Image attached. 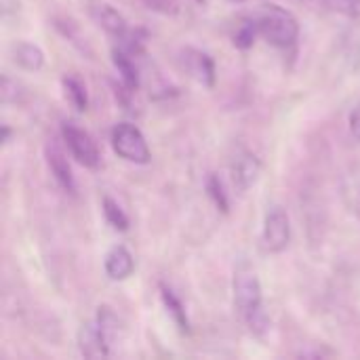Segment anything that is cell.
Instances as JSON below:
<instances>
[{
	"label": "cell",
	"instance_id": "cell-15",
	"mask_svg": "<svg viewBox=\"0 0 360 360\" xmlns=\"http://www.w3.org/2000/svg\"><path fill=\"white\" fill-rule=\"evenodd\" d=\"M61 84H63V91H65V97L68 101L74 105L76 112H84L89 108V93H86V86L84 82L76 76V74H65L61 78Z\"/></svg>",
	"mask_w": 360,
	"mask_h": 360
},
{
	"label": "cell",
	"instance_id": "cell-8",
	"mask_svg": "<svg viewBox=\"0 0 360 360\" xmlns=\"http://www.w3.org/2000/svg\"><path fill=\"white\" fill-rule=\"evenodd\" d=\"M262 175V160L251 152H240L230 165V179L236 192L245 194L251 190Z\"/></svg>",
	"mask_w": 360,
	"mask_h": 360
},
{
	"label": "cell",
	"instance_id": "cell-11",
	"mask_svg": "<svg viewBox=\"0 0 360 360\" xmlns=\"http://www.w3.org/2000/svg\"><path fill=\"white\" fill-rule=\"evenodd\" d=\"M91 15L93 19L110 34L114 36L116 40H120L127 32H129V23L127 19L112 6V4H105V2H99V4H93L91 8Z\"/></svg>",
	"mask_w": 360,
	"mask_h": 360
},
{
	"label": "cell",
	"instance_id": "cell-22",
	"mask_svg": "<svg viewBox=\"0 0 360 360\" xmlns=\"http://www.w3.org/2000/svg\"><path fill=\"white\" fill-rule=\"evenodd\" d=\"M350 131H352L354 139L360 141V101L356 103V108L350 112Z\"/></svg>",
	"mask_w": 360,
	"mask_h": 360
},
{
	"label": "cell",
	"instance_id": "cell-6",
	"mask_svg": "<svg viewBox=\"0 0 360 360\" xmlns=\"http://www.w3.org/2000/svg\"><path fill=\"white\" fill-rule=\"evenodd\" d=\"M181 65L198 84H202L207 89L215 86L217 70H215V61H213V57L209 53L188 46V49L181 51Z\"/></svg>",
	"mask_w": 360,
	"mask_h": 360
},
{
	"label": "cell",
	"instance_id": "cell-2",
	"mask_svg": "<svg viewBox=\"0 0 360 360\" xmlns=\"http://www.w3.org/2000/svg\"><path fill=\"white\" fill-rule=\"evenodd\" d=\"M255 19L259 25V36L276 49H289L300 38V23L295 15L278 4H264Z\"/></svg>",
	"mask_w": 360,
	"mask_h": 360
},
{
	"label": "cell",
	"instance_id": "cell-17",
	"mask_svg": "<svg viewBox=\"0 0 360 360\" xmlns=\"http://www.w3.org/2000/svg\"><path fill=\"white\" fill-rule=\"evenodd\" d=\"M101 207H103L105 221H108L114 230H118V232H127V230H129V217H127V213L120 209V205H118L114 198L105 196L103 202H101Z\"/></svg>",
	"mask_w": 360,
	"mask_h": 360
},
{
	"label": "cell",
	"instance_id": "cell-25",
	"mask_svg": "<svg viewBox=\"0 0 360 360\" xmlns=\"http://www.w3.org/2000/svg\"><path fill=\"white\" fill-rule=\"evenodd\" d=\"M196 2H198V4H205V2H207V0H196Z\"/></svg>",
	"mask_w": 360,
	"mask_h": 360
},
{
	"label": "cell",
	"instance_id": "cell-3",
	"mask_svg": "<svg viewBox=\"0 0 360 360\" xmlns=\"http://www.w3.org/2000/svg\"><path fill=\"white\" fill-rule=\"evenodd\" d=\"M112 148L114 152L127 160V162H135V165H148L152 158V152L148 148V141L143 137V133L131 124V122H120L112 129Z\"/></svg>",
	"mask_w": 360,
	"mask_h": 360
},
{
	"label": "cell",
	"instance_id": "cell-13",
	"mask_svg": "<svg viewBox=\"0 0 360 360\" xmlns=\"http://www.w3.org/2000/svg\"><path fill=\"white\" fill-rule=\"evenodd\" d=\"M160 300H162V304H165L169 316L173 319L175 327H177L181 333L188 335L192 329H190V319H188V312H186L181 300H179V297L173 293V289H169L167 285H160Z\"/></svg>",
	"mask_w": 360,
	"mask_h": 360
},
{
	"label": "cell",
	"instance_id": "cell-19",
	"mask_svg": "<svg viewBox=\"0 0 360 360\" xmlns=\"http://www.w3.org/2000/svg\"><path fill=\"white\" fill-rule=\"evenodd\" d=\"M325 8L350 19H360V0H321Z\"/></svg>",
	"mask_w": 360,
	"mask_h": 360
},
{
	"label": "cell",
	"instance_id": "cell-7",
	"mask_svg": "<svg viewBox=\"0 0 360 360\" xmlns=\"http://www.w3.org/2000/svg\"><path fill=\"white\" fill-rule=\"evenodd\" d=\"M110 338L101 329V325L95 321H86L78 329V348L84 359H105L110 356Z\"/></svg>",
	"mask_w": 360,
	"mask_h": 360
},
{
	"label": "cell",
	"instance_id": "cell-23",
	"mask_svg": "<svg viewBox=\"0 0 360 360\" xmlns=\"http://www.w3.org/2000/svg\"><path fill=\"white\" fill-rule=\"evenodd\" d=\"M11 135H13L11 127H8V124H2V139H0V141H2L4 146H6V143L11 141Z\"/></svg>",
	"mask_w": 360,
	"mask_h": 360
},
{
	"label": "cell",
	"instance_id": "cell-24",
	"mask_svg": "<svg viewBox=\"0 0 360 360\" xmlns=\"http://www.w3.org/2000/svg\"><path fill=\"white\" fill-rule=\"evenodd\" d=\"M230 2H234V4H240V2H245V0H230Z\"/></svg>",
	"mask_w": 360,
	"mask_h": 360
},
{
	"label": "cell",
	"instance_id": "cell-21",
	"mask_svg": "<svg viewBox=\"0 0 360 360\" xmlns=\"http://www.w3.org/2000/svg\"><path fill=\"white\" fill-rule=\"evenodd\" d=\"M143 4L150 11H156L160 15H177L179 13V4L177 0H143Z\"/></svg>",
	"mask_w": 360,
	"mask_h": 360
},
{
	"label": "cell",
	"instance_id": "cell-10",
	"mask_svg": "<svg viewBox=\"0 0 360 360\" xmlns=\"http://www.w3.org/2000/svg\"><path fill=\"white\" fill-rule=\"evenodd\" d=\"M103 268H105V274L110 281H127L133 270H135V259L131 255V251L122 245H116L108 251L105 255V262H103Z\"/></svg>",
	"mask_w": 360,
	"mask_h": 360
},
{
	"label": "cell",
	"instance_id": "cell-20",
	"mask_svg": "<svg viewBox=\"0 0 360 360\" xmlns=\"http://www.w3.org/2000/svg\"><path fill=\"white\" fill-rule=\"evenodd\" d=\"M0 99H2V103H17L19 101V84L13 82L8 76H2V82H0Z\"/></svg>",
	"mask_w": 360,
	"mask_h": 360
},
{
	"label": "cell",
	"instance_id": "cell-16",
	"mask_svg": "<svg viewBox=\"0 0 360 360\" xmlns=\"http://www.w3.org/2000/svg\"><path fill=\"white\" fill-rule=\"evenodd\" d=\"M259 36V25L255 17H243L236 23V30L232 34V44L240 51H249L255 42V38Z\"/></svg>",
	"mask_w": 360,
	"mask_h": 360
},
{
	"label": "cell",
	"instance_id": "cell-18",
	"mask_svg": "<svg viewBox=\"0 0 360 360\" xmlns=\"http://www.w3.org/2000/svg\"><path fill=\"white\" fill-rule=\"evenodd\" d=\"M207 196L211 198V202L221 211V213H228L230 211V200H228V194H226V188L221 184V179L217 175H209L207 179Z\"/></svg>",
	"mask_w": 360,
	"mask_h": 360
},
{
	"label": "cell",
	"instance_id": "cell-1",
	"mask_svg": "<svg viewBox=\"0 0 360 360\" xmlns=\"http://www.w3.org/2000/svg\"><path fill=\"white\" fill-rule=\"evenodd\" d=\"M234 306L238 316L247 323V327L262 335L268 329V316L264 312V295H262V283L253 268L247 264H240L234 272Z\"/></svg>",
	"mask_w": 360,
	"mask_h": 360
},
{
	"label": "cell",
	"instance_id": "cell-14",
	"mask_svg": "<svg viewBox=\"0 0 360 360\" xmlns=\"http://www.w3.org/2000/svg\"><path fill=\"white\" fill-rule=\"evenodd\" d=\"M13 59L19 68L27 70V72H38L44 65L42 49L32 42H17L13 46Z\"/></svg>",
	"mask_w": 360,
	"mask_h": 360
},
{
	"label": "cell",
	"instance_id": "cell-9",
	"mask_svg": "<svg viewBox=\"0 0 360 360\" xmlns=\"http://www.w3.org/2000/svg\"><path fill=\"white\" fill-rule=\"evenodd\" d=\"M44 156H46V165L51 169V175L59 184V188L74 196L76 194V179H74V173H72V167H70L65 152L57 143H46Z\"/></svg>",
	"mask_w": 360,
	"mask_h": 360
},
{
	"label": "cell",
	"instance_id": "cell-4",
	"mask_svg": "<svg viewBox=\"0 0 360 360\" xmlns=\"http://www.w3.org/2000/svg\"><path fill=\"white\" fill-rule=\"evenodd\" d=\"M61 137H63V143L68 146L72 158L78 165H82L84 169H97L99 167V160H101L99 150H97L93 137L84 129H80L74 122H63L61 124Z\"/></svg>",
	"mask_w": 360,
	"mask_h": 360
},
{
	"label": "cell",
	"instance_id": "cell-12",
	"mask_svg": "<svg viewBox=\"0 0 360 360\" xmlns=\"http://www.w3.org/2000/svg\"><path fill=\"white\" fill-rule=\"evenodd\" d=\"M112 63H114V68H116V72H118V78H120V82L127 86V89H131L133 93L141 86V74H139V68H137V63L133 61V55L131 53H127L124 49H112Z\"/></svg>",
	"mask_w": 360,
	"mask_h": 360
},
{
	"label": "cell",
	"instance_id": "cell-5",
	"mask_svg": "<svg viewBox=\"0 0 360 360\" xmlns=\"http://www.w3.org/2000/svg\"><path fill=\"white\" fill-rule=\"evenodd\" d=\"M289 240H291L289 215H287V211L281 205H274L266 213L262 243H264L266 251H270V253H283L289 247Z\"/></svg>",
	"mask_w": 360,
	"mask_h": 360
}]
</instances>
